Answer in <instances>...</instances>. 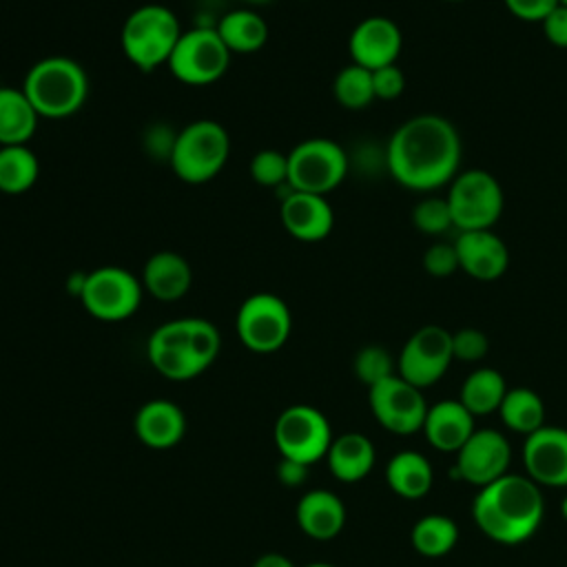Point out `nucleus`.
<instances>
[{"label": "nucleus", "instance_id": "1", "mask_svg": "<svg viewBox=\"0 0 567 567\" xmlns=\"http://www.w3.org/2000/svg\"><path fill=\"white\" fill-rule=\"evenodd\" d=\"M461 166V135L439 113H419L390 135L385 168L410 190H434L450 184Z\"/></svg>", "mask_w": 567, "mask_h": 567}, {"label": "nucleus", "instance_id": "2", "mask_svg": "<svg viewBox=\"0 0 567 567\" xmlns=\"http://www.w3.org/2000/svg\"><path fill=\"white\" fill-rule=\"evenodd\" d=\"M545 514L540 485L527 474H503L472 501V518L476 527L498 545H520L529 540Z\"/></svg>", "mask_w": 567, "mask_h": 567}, {"label": "nucleus", "instance_id": "3", "mask_svg": "<svg viewBox=\"0 0 567 567\" xmlns=\"http://www.w3.org/2000/svg\"><path fill=\"white\" fill-rule=\"evenodd\" d=\"M20 89L40 117L64 120L84 106L89 97V78L78 60L49 55L29 66Z\"/></svg>", "mask_w": 567, "mask_h": 567}, {"label": "nucleus", "instance_id": "4", "mask_svg": "<svg viewBox=\"0 0 567 567\" xmlns=\"http://www.w3.org/2000/svg\"><path fill=\"white\" fill-rule=\"evenodd\" d=\"M182 35L179 20L164 4H142L133 9L120 31V44L126 60L142 73H151L164 64Z\"/></svg>", "mask_w": 567, "mask_h": 567}, {"label": "nucleus", "instance_id": "5", "mask_svg": "<svg viewBox=\"0 0 567 567\" xmlns=\"http://www.w3.org/2000/svg\"><path fill=\"white\" fill-rule=\"evenodd\" d=\"M228 155V131L215 120H195L175 133L168 164L182 182L204 184L221 173Z\"/></svg>", "mask_w": 567, "mask_h": 567}, {"label": "nucleus", "instance_id": "6", "mask_svg": "<svg viewBox=\"0 0 567 567\" xmlns=\"http://www.w3.org/2000/svg\"><path fill=\"white\" fill-rule=\"evenodd\" d=\"M454 228L485 230L492 228L505 206V195L498 179L485 168L458 171L445 195Z\"/></svg>", "mask_w": 567, "mask_h": 567}, {"label": "nucleus", "instance_id": "7", "mask_svg": "<svg viewBox=\"0 0 567 567\" xmlns=\"http://www.w3.org/2000/svg\"><path fill=\"white\" fill-rule=\"evenodd\" d=\"M230 55L215 27H193L182 31L166 66L182 84L206 86L224 78Z\"/></svg>", "mask_w": 567, "mask_h": 567}, {"label": "nucleus", "instance_id": "8", "mask_svg": "<svg viewBox=\"0 0 567 567\" xmlns=\"http://www.w3.org/2000/svg\"><path fill=\"white\" fill-rule=\"evenodd\" d=\"M348 173V155L328 137H310L288 153V188L328 195Z\"/></svg>", "mask_w": 567, "mask_h": 567}, {"label": "nucleus", "instance_id": "9", "mask_svg": "<svg viewBox=\"0 0 567 567\" xmlns=\"http://www.w3.org/2000/svg\"><path fill=\"white\" fill-rule=\"evenodd\" d=\"M142 279L120 266H102L84 275L80 301L84 310L100 321H124L142 303Z\"/></svg>", "mask_w": 567, "mask_h": 567}, {"label": "nucleus", "instance_id": "10", "mask_svg": "<svg viewBox=\"0 0 567 567\" xmlns=\"http://www.w3.org/2000/svg\"><path fill=\"white\" fill-rule=\"evenodd\" d=\"M239 341L259 354L279 350L292 332L288 303L275 292H255L246 297L235 317Z\"/></svg>", "mask_w": 567, "mask_h": 567}, {"label": "nucleus", "instance_id": "11", "mask_svg": "<svg viewBox=\"0 0 567 567\" xmlns=\"http://www.w3.org/2000/svg\"><path fill=\"white\" fill-rule=\"evenodd\" d=\"M275 443L281 458L312 465L328 454L332 430L323 412L312 405H290L275 423Z\"/></svg>", "mask_w": 567, "mask_h": 567}, {"label": "nucleus", "instance_id": "12", "mask_svg": "<svg viewBox=\"0 0 567 567\" xmlns=\"http://www.w3.org/2000/svg\"><path fill=\"white\" fill-rule=\"evenodd\" d=\"M368 403L379 425L399 436L423 430V421L430 408L423 390L399 374H392L368 388Z\"/></svg>", "mask_w": 567, "mask_h": 567}, {"label": "nucleus", "instance_id": "13", "mask_svg": "<svg viewBox=\"0 0 567 567\" xmlns=\"http://www.w3.org/2000/svg\"><path fill=\"white\" fill-rule=\"evenodd\" d=\"M452 361V332L430 323L412 332L403 343L396 359V374L425 390L447 372Z\"/></svg>", "mask_w": 567, "mask_h": 567}, {"label": "nucleus", "instance_id": "14", "mask_svg": "<svg viewBox=\"0 0 567 567\" xmlns=\"http://www.w3.org/2000/svg\"><path fill=\"white\" fill-rule=\"evenodd\" d=\"M509 461V441L498 430L478 427L467 439V443L456 452L454 476L474 487H485L492 481L507 474Z\"/></svg>", "mask_w": 567, "mask_h": 567}, {"label": "nucleus", "instance_id": "15", "mask_svg": "<svg viewBox=\"0 0 567 567\" xmlns=\"http://www.w3.org/2000/svg\"><path fill=\"white\" fill-rule=\"evenodd\" d=\"M523 465L534 483L545 487H567V430L543 425L525 436Z\"/></svg>", "mask_w": 567, "mask_h": 567}, {"label": "nucleus", "instance_id": "16", "mask_svg": "<svg viewBox=\"0 0 567 567\" xmlns=\"http://www.w3.org/2000/svg\"><path fill=\"white\" fill-rule=\"evenodd\" d=\"M146 352L151 365L171 381H186L204 372L188 346L186 319H173L157 326L148 337Z\"/></svg>", "mask_w": 567, "mask_h": 567}, {"label": "nucleus", "instance_id": "17", "mask_svg": "<svg viewBox=\"0 0 567 567\" xmlns=\"http://www.w3.org/2000/svg\"><path fill=\"white\" fill-rule=\"evenodd\" d=\"M403 47L401 29L385 16H370L361 20L348 40V51L354 64L374 71L394 64Z\"/></svg>", "mask_w": 567, "mask_h": 567}, {"label": "nucleus", "instance_id": "18", "mask_svg": "<svg viewBox=\"0 0 567 567\" xmlns=\"http://www.w3.org/2000/svg\"><path fill=\"white\" fill-rule=\"evenodd\" d=\"M279 217L288 235L299 241H321L334 226V210L326 195L288 188L279 206Z\"/></svg>", "mask_w": 567, "mask_h": 567}, {"label": "nucleus", "instance_id": "19", "mask_svg": "<svg viewBox=\"0 0 567 567\" xmlns=\"http://www.w3.org/2000/svg\"><path fill=\"white\" fill-rule=\"evenodd\" d=\"M458 268L476 281H496L509 266L505 241L492 230H463L454 241Z\"/></svg>", "mask_w": 567, "mask_h": 567}, {"label": "nucleus", "instance_id": "20", "mask_svg": "<svg viewBox=\"0 0 567 567\" xmlns=\"http://www.w3.org/2000/svg\"><path fill=\"white\" fill-rule=\"evenodd\" d=\"M474 419L458 399H443L427 408L423 434L434 450L456 454L474 434Z\"/></svg>", "mask_w": 567, "mask_h": 567}, {"label": "nucleus", "instance_id": "21", "mask_svg": "<svg viewBox=\"0 0 567 567\" xmlns=\"http://www.w3.org/2000/svg\"><path fill=\"white\" fill-rule=\"evenodd\" d=\"M137 439L153 450H168L177 445L186 432V416L173 401L153 399L135 414Z\"/></svg>", "mask_w": 567, "mask_h": 567}, {"label": "nucleus", "instance_id": "22", "mask_svg": "<svg viewBox=\"0 0 567 567\" xmlns=\"http://www.w3.org/2000/svg\"><path fill=\"white\" fill-rule=\"evenodd\" d=\"M142 286L159 301L182 299L193 284V270L186 257L173 250L153 252L142 268Z\"/></svg>", "mask_w": 567, "mask_h": 567}, {"label": "nucleus", "instance_id": "23", "mask_svg": "<svg viewBox=\"0 0 567 567\" xmlns=\"http://www.w3.org/2000/svg\"><path fill=\"white\" fill-rule=\"evenodd\" d=\"M297 523L306 536L330 540L346 525V505L330 489H310L297 503Z\"/></svg>", "mask_w": 567, "mask_h": 567}, {"label": "nucleus", "instance_id": "24", "mask_svg": "<svg viewBox=\"0 0 567 567\" xmlns=\"http://www.w3.org/2000/svg\"><path fill=\"white\" fill-rule=\"evenodd\" d=\"M326 458L334 478H339L341 483H357L372 472L377 452L365 434L346 432L332 439Z\"/></svg>", "mask_w": 567, "mask_h": 567}, {"label": "nucleus", "instance_id": "25", "mask_svg": "<svg viewBox=\"0 0 567 567\" xmlns=\"http://www.w3.org/2000/svg\"><path fill=\"white\" fill-rule=\"evenodd\" d=\"M385 481L390 489L408 501L423 498L434 483V470L430 461L416 450L396 452L385 465Z\"/></svg>", "mask_w": 567, "mask_h": 567}, {"label": "nucleus", "instance_id": "26", "mask_svg": "<svg viewBox=\"0 0 567 567\" xmlns=\"http://www.w3.org/2000/svg\"><path fill=\"white\" fill-rule=\"evenodd\" d=\"M38 111L22 89L0 86V146L27 144L38 128Z\"/></svg>", "mask_w": 567, "mask_h": 567}, {"label": "nucleus", "instance_id": "27", "mask_svg": "<svg viewBox=\"0 0 567 567\" xmlns=\"http://www.w3.org/2000/svg\"><path fill=\"white\" fill-rule=\"evenodd\" d=\"M230 53H255L268 40L266 20L252 9H235L215 24Z\"/></svg>", "mask_w": 567, "mask_h": 567}, {"label": "nucleus", "instance_id": "28", "mask_svg": "<svg viewBox=\"0 0 567 567\" xmlns=\"http://www.w3.org/2000/svg\"><path fill=\"white\" fill-rule=\"evenodd\" d=\"M505 392H507V383L498 370L476 368L465 377L458 392V401L474 416H487L498 412Z\"/></svg>", "mask_w": 567, "mask_h": 567}, {"label": "nucleus", "instance_id": "29", "mask_svg": "<svg viewBox=\"0 0 567 567\" xmlns=\"http://www.w3.org/2000/svg\"><path fill=\"white\" fill-rule=\"evenodd\" d=\"M501 421L512 430L523 436H529L532 432L540 430L545 423V403L540 394L532 388L518 385V388H507L503 403L498 408Z\"/></svg>", "mask_w": 567, "mask_h": 567}, {"label": "nucleus", "instance_id": "30", "mask_svg": "<svg viewBox=\"0 0 567 567\" xmlns=\"http://www.w3.org/2000/svg\"><path fill=\"white\" fill-rule=\"evenodd\" d=\"M40 162L27 146H0V193L22 195L38 182Z\"/></svg>", "mask_w": 567, "mask_h": 567}, {"label": "nucleus", "instance_id": "31", "mask_svg": "<svg viewBox=\"0 0 567 567\" xmlns=\"http://www.w3.org/2000/svg\"><path fill=\"white\" fill-rule=\"evenodd\" d=\"M410 540L416 554L425 558H441L458 543V527L445 514H425L414 523Z\"/></svg>", "mask_w": 567, "mask_h": 567}, {"label": "nucleus", "instance_id": "32", "mask_svg": "<svg viewBox=\"0 0 567 567\" xmlns=\"http://www.w3.org/2000/svg\"><path fill=\"white\" fill-rule=\"evenodd\" d=\"M332 95L343 109H350V111L365 109L377 100L374 86H372V71L350 62L334 75Z\"/></svg>", "mask_w": 567, "mask_h": 567}, {"label": "nucleus", "instance_id": "33", "mask_svg": "<svg viewBox=\"0 0 567 567\" xmlns=\"http://www.w3.org/2000/svg\"><path fill=\"white\" fill-rule=\"evenodd\" d=\"M248 173L250 179L259 186H288V153H281L277 148H264L250 157Z\"/></svg>", "mask_w": 567, "mask_h": 567}, {"label": "nucleus", "instance_id": "34", "mask_svg": "<svg viewBox=\"0 0 567 567\" xmlns=\"http://www.w3.org/2000/svg\"><path fill=\"white\" fill-rule=\"evenodd\" d=\"M354 374L368 388L396 374V361L383 346H365L354 357Z\"/></svg>", "mask_w": 567, "mask_h": 567}, {"label": "nucleus", "instance_id": "35", "mask_svg": "<svg viewBox=\"0 0 567 567\" xmlns=\"http://www.w3.org/2000/svg\"><path fill=\"white\" fill-rule=\"evenodd\" d=\"M186 332H188V346H190L195 359L206 370L219 354V348H221L219 330L208 319L186 317Z\"/></svg>", "mask_w": 567, "mask_h": 567}, {"label": "nucleus", "instance_id": "36", "mask_svg": "<svg viewBox=\"0 0 567 567\" xmlns=\"http://www.w3.org/2000/svg\"><path fill=\"white\" fill-rule=\"evenodd\" d=\"M412 221L416 230L425 235H441L454 226L450 204L445 197H425L412 210Z\"/></svg>", "mask_w": 567, "mask_h": 567}, {"label": "nucleus", "instance_id": "37", "mask_svg": "<svg viewBox=\"0 0 567 567\" xmlns=\"http://www.w3.org/2000/svg\"><path fill=\"white\" fill-rule=\"evenodd\" d=\"M489 350V341L485 337V332H481L478 328H461L456 332H452V354L458 361L465 363H476L481 359H485Z\"/></svg>", "mask_w": 567, "mask_h": 567}, {"label": "nucleus", "instance_id": "38", "mask_svg": "<svg viewBox=\"0 0 567 567\" xmlns=\"http://www.w3.org/2000/svg\"><path fill=\"white\" fill-rule=\"evenodd\" d=\"M423 268L427 275L436 279H445L458 270V255L454 244L436 241L425 248L423 252Z\"/></svg>", "mask_w": 567, "mask_h": 567}, {"label": "nucleus", "instance_id": "39", "mask_svg": "<svg viewBox=\"0 0 567 567\" xmlns=\"http://www.w3.org/2000/svg\"><path fill=\"white\" fill-rule=\"evenodd\" d=\"M372 86H374V97L390 102L401 97V93L405 91V73L401 71V66L388 64L381 69L372 71Z\"/></svg>", "mask_w": 567, "mask_h": 567}, {"label": "nucleus", "instance_id": "40", "mask_svg": "<svg viewBox=\"0 0 567 567\" xmlns=\"http://www.w3.org/2000/svg\"><path fill=\"white\" fill-rule=\"evenodd\" d=\"M503 2L512 16L527 22H543L560 4V0H503Z\"/></svg>", "mask_w": 567, "mask_h": 567}, {"label": "nucleus", "instance_id": "41", "mask_svg": "<svg viewBox=\"0 0 567 567\" xmlns=\"http://www.w3.org/2000/svg\"><path fill=\"white\" fill-rule=\"evenodd\" d=\"M543 33L549 40V44L558 49H567V7L558 4L543 22Z\"/></svg>", "mask_w": 567, "mask_h": 567}, {"label": "nucleus", "instance_id": "42", "mask_svg": "<svg viewBox=\"0 0 567 567\" xmlns=\"http://www.w3.org/2000/svg\"><path fill=\"white\" fill-rule=\"evenodd\" d=\"M308 467L306 463H299V461H290V458H281V463L277 465V474H279V481L288 487H297L306 481V474H308Z\"/></svg>", "mask_w": 567, "mask_h": 567}, {"label": "nucleus", "instance_id": "43", "mask_svg": "<svg viewBox=\"0 0 567 567\" xmlns=\"http://www.w3.org/2000/svg\"><path fill=\"white\" fill-rule=\"evenodd\" d=\"M252 567H297L288 556L284 554H277V551H270V554H264L259 556Z\"/></svg>", "mask_w": 567, "mask_h": 567}, {"label": "nucleus", "instance_id": "44", "mask_svg": "<svg viewBox=\"0 0 567 567\" xmlns=\"http://www.w3.org/2000/svg\"><path fill=\"white\" fill-rule=\"evenodd\" d=\"M560 516L567 520V494L560 498Z\"/></svg>", "mask_w": 567, "mask_h": 567}, {"label": "nucleus", "instance_id": "45", "mask_svg": "<svg viewBox=\"0 0 567 567\" xmlns=\"http://www.w3.org/2000/svg\"><path fill=\"white\" fill-rule=\"evenodd\" d=\"M303 567H337V565H330V563H308Z\"/></svg>", "mask_w": 567, "mask_h": 567}, {"label": "nucleus", "instance_id": "46", "mask_svg": "<svg viewBox=\"0 0 567 567\" xmlns=\"http://www.w3.org/2000/svg\"><path fill=\"white\" fill-rule=\"evenodd\" d=\"M246 4H266V2H270V0H244Z\"/></svg>", "mask_w": 567, "mask_h": 567}, {"label": "nucleus", "instance_id": "47", "mask_svg": "<svg viewBox=\"0 0 567 567\" xmlns=\"http://www.w3.org/2000/svg\"><path fill=\"white\" fill-rule=\"evenodd\" d=\"M560 4H565V7H567V0H560Z\"/></svg>", "mask_w": 567, "mask_h": 567}, {"label": "nucleus", "instance_id": "48", "mask_svg": "<svg viewBox=\"0 0 567 567\" xmlns=\"http://www.w3.org/2000/svg\"><path fill=\"white\" fill-rule=\"evenodd\" d=\"M447 2H461V0H447Z\"/></svg>", "mask_w": 567, "mask_h": 567}, {"label": "nucleus", "instance_id": "49", "mask_svg": "<svg viewBox=\"0 0 567 567\" xmlns=\"http://www.w3.org/2000/svg\"><path fill=\"white\" fill-rule=\"evenodd\" d=\"M565 155H567V146H565Z\"/></svg>", "mask_w": 567, "mask_h": 567}]
</instances>
